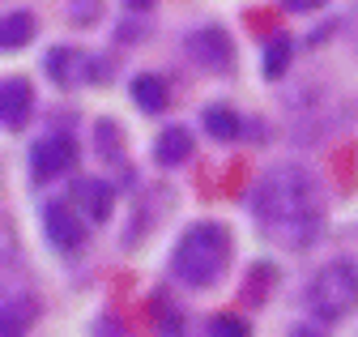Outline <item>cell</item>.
Segmentation results:
<instances>
[{"instance_id": "7402d4cb", "label": "cell", "mask_w": 358, "mask_h": 337, "mask_svg": "<svg viewBox=\"0 0 358 337\" xmlns=\"http://www.w3.org/2000/svg\"><path fill=\"white\" fill-rule=\"evenodd\" d=\"M124 5H128L132 13H145V9H154V5H158V0H124Z\"/></svg>"}, {"instance_id": "2e32d148", "label": "cell", "mask_w": 358, "mask_h": 337, "mask_svg": "<svg viewBox=\"0 0 358 337\" xmlns=\"http://www.w3.org/2000/svg\"><path fill=\"white\" fill-rule=\"evenodd\" d=\"M30 316H34V299H30V294H22V299H17V294H9V299H5V324H0V329H5V337L22 333L30 324Z\"/></svg>"}, {"instance_id": "d6986e66", "label": "cell", "mask_w": 358, "mask_h": 337, "mask_svg": "<svg viewBox=\"0 0 358 337\" xmlns=\"http://www.w3.org/2000/svg\"><path fill=\"white\" fill-rule=\"evenodd\" d=\"M209 333H217V337H248V320H239V316H213L209 320Z\"/></svg>"}, {"instance_id": "8992f818", "label": "cell", "mask_w": 358, "mask_h": 337, "mask_svg": "<svg viewBox=\"0 0 358 337\" xmlns=\"http://www.w3.org/2000/svg\"><path fill=\"white\" fill-rule=\"evenodd\" d=\"M184 52L192 64H201L205 73H227L235 64V43H231V34L222 30V26H201L184 38Z\"/></svg>"}, {"instance_id": "5bb4252c", "label": "cell", "mask_w": 358, "mask_h": 337, "mask_svg": "<svg viewBox=\"0 0 358 337\" xmlns=\"http://www.w3.org/2000/svg\"><path fill=\"white\" fill-rule=\"evenodd\" d=\"M290 60H294V38H286V34H273L260 48V69H264L268 81H282L286 69H290Z\"/></svg>"}, {"instance_id": "e0dca14e", "label": "cell", "mask_w": 358, "mask_h": 337, "mask_svg": "<svg viewBox=\"0 0 358 337\" xmlns=\"http://www.w3.org/2000/svg\"><path fill=\"white\" fill-rule=\"evenodd\" d=\"M94 141H99V158H107V162H120L124 137H120V129H115L111 120H99V124H94Z\"/></svg>"}, {"instance_id": "ffe728a7", "label": "cell", "mask_w": 358, "mask_h": 337, "mask_svg": "<svg viewBox=\"0 0 358 337\" xmlns=\"http://www.w3.org/2000/svg\"><path fill=\"white\" fill-rule=\"evenodd\" d=\"M282 5H286L290 13H316V9L324 5V0H282Z\"/></svg>"}, {"instance_id": "30bf717a", "label": "cell", "mask_w": 358, "mask_h": 337, "mask_svg": "<svg viewBox=\"0 0 358 337\" xmlns=\"http://www.w3.org/2000/svg\"><path fill=\"white\" fill-rule=\"evenodd\" d=\"M192 150H196L192 133L184 129V124H171V129H162L158 141H154V162L158 166H184L192 158Z\"/></svg>"}, {"instance_id": "ba28073f", "label": "cell", "mask_w": 358, "mask_h": 337, "mask_svg": "<svg viewBox=\"0 0 358 337\" xmlns=\"http://www.w3.org/2000/svg\"><path fill=\"white\" fill-rule=\"evenodd\" d=\"M30 111H34V90L26 77H5L0 81V115H5V129L17 133L30 124Z\"/></svg>"}, {"instance_id": "7a4b0ae2", "label": "cell", "mask_w": 358, "mask_h": 337, "mask_svg": "<svg viewBox=\"0 0 358 337\" xmlns=\"http://www.w3.org/2000/svg\"><path fill=\"white\" fill-rule=\"evenodd\" d=\"M231 265V231L217 222H192L171 248V278L188 290H209Z\"/></svg>"}, {"instance_id": "ac0fdd59", "label": "cell", "mask_w": 358, "mask_h": 337, "mask_svg": "<svg viewBox=\"0 0 358 337\" xmlns=\"http://www.w3.org/2000/svg\"><path fill=\"white\" fill-rule=\"evenodd\" d=\"M103 13V0H69V22L73 26H94Z\"/></svg>"}, {"instance_id": "8fae6325", "label": "cell", "mask_w": 358, "mask_h": 337, "mask_svg": "<svg viewBox=\"0 0 358 337\" xmlns=\"http://www.w3.org/2000/svg\"><path fill=\"white\" fill-rule=\"evenodd\" d=\"M128 90H132V103L141 111H150V115H162L166 103H171V90H166V81L158 73H137L128 81Z\"/></svg>"}, {"instance_id": "44dd1931", "label": "cell", "mask_w": 358, "mask_h": 337, "mask_svg": "<svg viewBox=\"0 0 358 337\" xmlns=\"http://www.w3.org/2000/svg\"><path fill=\"white\" fill-rule=\"evenodd\" d=\"M345 34H350V48L358 52V5L350 9V17H345Z\"/></svg>"}, {"instance_id": "9c48e42d", "label": "cell", "mask_w": 358, "mask_h": 337, "mask_svg": "<svg viewBox=\"0 0 358 337\" xmlns=\"http://www.w3.org/2000/svg\"><path fill=\"white\" fill-rule=\"evenodd\" d=\"M73 205L90 222H107L111 209H115V188L107 180H77L73 184Z\"/></svg>"}, {"instance_id": "277c9868", "label": "cell", "mask_w": 358, "mask_h": 337, "mask_svg": "<svg viewBox=\"0 0 358 337\" xmlns=\"http://www.w3.org/2000/svg\"><path fill=\"white\" fill-rule=\"evenodd\" d=\"M77 166V141L69 133H48L30 145V180L34 184H52L60 175H69Z\"/></svg>"}, {"instance_id": "3957f363", "label": "cell", "mask_w": 358, "mask_h": 337, "mask_svg": "<svg viewBox=\"0 0 358 337\" xmlns=\"http://www.w3.org/2000/svg\"><path fill=\"white\" fill-rule=\"evenodd\" d=\"M307 312L316 316L320 324L345 320L358 312V265L337 257L329 265H320L307 282Z\"/></svg>"}, {"instance_id": "4fadbf2b", "label": "cell", "mask_w": 358, "mask_h": 337, "mask_svg": "<svg viewBox=\"0 0 358 337\" xmlns=\"http://www.w3.org/2000/svg\"><path fill=\"white\" fill-rule=\"evenodd\" d=\"M201 124H205V133L213 141H235L243 133V115L235 107H227V103H209L205 115H201Z\"/></svg>"}, {"instance_id": "7c38bea8", "label": "cell", "mask_w": 358, "mask_h": 337, "mask_svg": "<svg viewBox=\"0 0 358 337\" xmlns=\"http://www.w3.org/2000/svg\"><path fill=\"white\" fill-rule=\"evenodd\" d=\"M34 30H38V22H34L30 9H9L5 22H0V48H5V52H22L34 38Z\"/></svg>"}, {"instance_id": "5b68a950", "label": "cell", "mask_w": 358, "mask_h": 337, "mask_svg": "<svg viewBox=\"0 0 358 337\" xmlns=\"http://www.w3.org/2000/svg\"><path fill=\"white\" fill-rule=\"evenodd\" d=\"M43 69H48V77L56 81V86H64V90L90 86V81L103 77V64L94 56L81 52V48H69V43H60V48H52L48 56H43Z\"/></svg>"}, {"instance_id": "6da1fadb", "label": "cell", "mask_w": 358, "mask_h": 337, "mask_svg": "<svg viewBox=\"0 0 358 337\" xmlns=\"http://www.w3.org/2000/svg\"><path fill=\"white\" fill-rule=\"evenodd\" d=\"M252 227L264 243L282 252H307L324 227V192L320 180L299 162H278L252 184L248 196Z\"/></svg>"}, {"instance_id": "52a82bcc", "label": "cell", "mask_w": 358, "mask_h": 337, "mask_svg": "<svg viewBox=\"0 0 358 337\" xmlns=\"http://www.w3.org/2000/svg\"><path fill=\"white\" fill-rule=\"evenodd\" d=\"M43 239H48L56 252H64V257H73V252H81L85 243V214H77L73 205H43Z\"/></svg>"}, {"instance_id": "9a60e30c", "label": "cell", "mask_w": 358, "mask_h": 337, "mask_svg": "<svg viewBox=\"0 0 358 337\" xmlns=\"http://www.w3.org/2000/svg\"><path fill=\"white\" fill-rule=\"evenodd\" d=\"M273 282H278V269L268 265V261H256L248 269V282H243V299L248 303H264L268 294H273Z\"/></svg>"}]
</instances>
